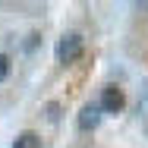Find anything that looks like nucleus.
Returning a JSON list of instances; mask_svg holds the SVG:
<instances>
[{"mask_svg":"<svg viewBox=\"0 0 148 148\" xmlns=\"http://www.w3.org/2000/svg\"><path fill=\"white\" fill-rule=\"evenodd\" d=\"M54 54H57V60L63 63V66L76 63V60L82 57V35H79V32H66V35L57 41Z\"/></svg>","mask_w":148,"mask_h":148,"instance_id":"1","label":"nucleus"},{"mask_svg":"<svg viewBox=\"0 0 148 148\" xmlns=\"http://www.w3.org/2000/svg\"><path fill=\"white\" fill-rule=\"evenodd\" d=\"M98 107H101V114H120V110L126 107V95H123V88H120V85H104V88H101Z\"/></svg>","mask_w":148,"mask_h":148,"instance_id":"2","label":"nucleus"},{"mask_svg":"<svg viewBox=\"0 0 148 148\" xmlns=\"http://www.w3.org/2000/svg\"><path fill=\"white\" fill-rule=\"evenodd\" d=\"M101 117H104V114H101V107H98V101H91V104H85V107L79 110V117H76V126L88 132V129H95V126L101 123Z\"/></svg>","mask_w":148,"mask_h":148,"instance_id":"3","label":"nucleus"},{"mask_svg":"<svg viewBox=\"0 0 148 148\" xmlns=\"http://www.w3.org/2000/svg\"><path fill=\"white\" fill-rule=\"evenodd\" d=\"M13 148H41V136L32 132V129H25V132H19L13 139Z\"/></svg>","mask_w":148,"mask_h":148,"instance_id":"4","label":"nucleus"},{"mask_svg":"<svg viewBox=\"0 0 148 148\" xmlns=\"http://www.w3.org/2000/svg\"><path fill=\"white\" fill-rule=\"evenodd\" d=\"M10 69H13V63H10V57H6V54H0V82H3L6 76H10Z\"/></svg>","mask_w":148,"mask_h":148,"instance_id":"5","label":"nucleus"}]
</instances>
